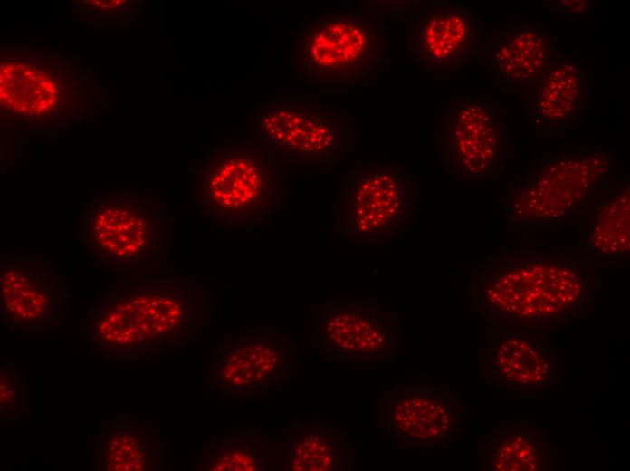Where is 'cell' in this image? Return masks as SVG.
Returning a JSON list of instances; mask_svg holds the SVG:
<instances>
[{
	"instance_id": "1",
	"label": "cell",
	"mask_w": 630,
	"mask_h": 471,
	"mask_svg": "<svg viewBox=\"0 0 630 471\" xmlns=\"http://www.w3.org/2000/svg\"><path fill=\"white\" fill-rule=\"evenodd\" d=\"M281 159L253 140L214 146L197 173L198 205L215 226L244 229L275 217L285 197Z\"/></svg>"
},
{
	"instance_id": "13",
	"label": "cell",
	"mask_w": 630,
	"mask_h": 471,
	"mask_svg": "<svg viewBox=\"0 0 630 471\" xmlns=\"http://www.w3.org/2000/svg\"><path fill=\"white\" fill-rule=\"evenodd\" d=\"M489 72L503 89L535 84L556 61L563 58L550 34L540 25H501L492 35Z\"/></svg>"
},
{
	"instance_id": "11",
	"label": "cell",
	"mask_w": 630,
	"mask_h": 471,
	"mask_svg": "<svg viewBox=\"0 0 630 471\" xmlns=\"http://www.w3.org/2000/svg\"><path fill=\"white\" fill-rule=\"evenodd\" d=\"M285 337L253 331L224 341L215 359L217 387L235 395H256L274 387L286 373Z\"/></svg>"
},
{
	"instance_id": "18",
	"label": "cell",
	"mask_w": 630,
	"mask_h": 471,
	"mask_svg": "<svg viewBox=\"0 0 630 471\" xmlns=\"http://www.w3.org/2000/svg\"><path fill=\"white\" fill-rule=\"evenodd\" d=\"M588 243L598 255L623 257L629 253V185L595 208L587 231Z\"/></svg>"
},
{
	"instance_id": "12",
	"label": "cell",
	"mask_w": 630,
	"mask_h": 471,
	"mask_svg": "<svg viewBox=\"0 0 630 471\" xmlns=\"http://www.w3.org/2000/svg\"><path fill=\"white\" fill-rule=\"evenodd\" d=\"M315 324L321 344L348 359L377 356L396 336L392 315L362 303H333L319 311Z\"/></svg>"
},
{
	"instance_id": "21",
	"label": "cell",
	"mask_w": 630,
	"mask_h": 471,
	"mask_svg": "<svg viewBox=\"0 0 630 471\" xmlns=\"http://www.w3.org/2000/svg\"><path fill=\"white\" fill-rule=\"evenodd\" d=\"M555 8L558 11L583 14L587 11L588 4L586 1H556Z\"/></svg>"
},
{
	"instance_id": "2",
	"label": "cell",
	"mask_w": 630,
	"mask_h": 471,
	"mask_svg": "<svg viewBox=\"0 0 630 471\" xmlns=\"http://www.w3.org/2000/svg\"><path fill=\"white\" fill-rule=\"evenodd\" d=\"M289 45L295 73L319 89H345L370 81L387 56L382 31L366 8L307 17Z\"/></svg>"
},
{
	"instance_id": "20",
	"label": "cell",
	"mask_w": 630,
	"mask_h": 471,
	"mask_svg": "<svg viewBox=\"0 0 630 471\" xmlns=\"http://www.w3.org/2000/svg\"><path fill=\"white\" fill-rule=\"evenodd\" d=\"M337 463L334 446L319 435H306L292 445L289 467L294 471L333 470Z\"/></svg>"
},
{
	"instance_id": "3",
	"label": "cell",
	"mask_w": 630,
	"mask_h": 471,
	"mask_svg": "<svg viewBox=\"0 0 630 471\" xmlns=\"http://www.w3.org/2000/svg\"><path fill=\"white\" fill-rule=\"evenodd\" d=\"M587 284L571 257L543 252L493 257L479 296L485 307L518 320L554 321L583 303Z\"/></svg>"
},
{
	"instance_id": "19",
	"label": "cell",
	"mask_w": 630,
	"mask_h": 471,
	"mask_svg": "<svg viewBox=\"0 0 630 471\" xmlns=\"http://www.w3.org/2000/svg\"><path fill=\"white\" fill-rule=\"evenodd\" d=\"M259 446L247 439L221 440L209 453L204 469L211 471H254L261 466Z\"/></svg>"
},
{
	"instance_id": "5",
	"label": "cell",
	"mask_w": 630,
	"mask_h": 471,
	"mask_svg": "<svg viewBox=\"0 0 630 471\" xmlns=\"http://www.w3.org/2000/svg\"><path fill=\"white\" fill-rule=\"evenodd\" d=\"M415 213V181L402 165L358 164L344 175L338 195L337 225L347 242H393L411 227Z\"/></svg>"
},
{
	"instance_id": "9",
	"label": "cell",
	"mask_w": 630,
	"mask_h": 471,
	"mask_svg": "<svg viewBox=\"0 0 630 471\" xmlns=\"http://www.w3.org/2000/svg\"><path fill=\"white\" fill-rule=\"evenodd\" d=\"M430 5L409 18L407 57L423 72L455 75L477 59L480 17L465 6Z\"/></svg>"
},
{
	"instance_id": "15",
	"label": "cell",
	"mask_w": 630,
	"mask_h": 471,
	"mask_svg": "<svg viewBox=\"0 0 630 471\" xmlns=\"http://www.w3.org/2000/svg\"><path fill=\"white\" fill-rule=\"evenodd\" d=\"M0 284L4 313L13 322L37 323L51 315L54 297L39 266L11 262L2 270Z\"/></svg>"
},
{
	"instance_id": "7",
	"label": "cell",
	"mask_w": 630,
	"mask_h": 471,
	"mask_svg": "<svg viewBox=\"0 0 630 471\" xmlns=\"http://www.w3.org/2000/svg\"><path fill=\"white\" fill-rule=\"evenodd\" d=\"M438 157L454 175L498 176L510 153V135L499 108L482 98H454L444 107L438 127Z\"/></svg>"
},
{
	"instance_id": "10",
	"label": "cell",
	"mask_w": 630,
	"mask_h": 471,
	"mask_svg": "<svg viewBox=\"0 0 630 471\" xmlns=\"http://www.w3.org/2000/svg\"><path fill=\"white\" fill-rule=\"evenodd\" d=\"M183 284H161L134 293L98 315V335L119 343L160 341L189 324L191 301Z\"/></svg>"
},
{
	"instance_id": "4",
	"label": "cell",
	"mask_w": 630,
	"mask_h": 471,
	"mask_svg": "<svg viewBox=\"0 0 630 471\" xmlns=\"http://www.w3.org/2000/svg\"><path fill=\"white\" fill-rule=\"evenodd\" d=\"M606 149L562 150L533 163L511 185L504 210L512 226H549L562 220L611 174Z\"/></svg>"
},
{
	"instance_id": "17",
	"label": "cell",
	"mask_w": 630,
	"mask_h": 471,
	"mask_svg": "<svg viewBox=\"0 0 630 471\" xmlns=\"http://www.w3.org/2000/svg\"><path fill=\"white\" fill-rule=\"evenodd\" d=\"M57 90L51 78L22 62L2 64L1 104L18 113L39 115L57 103Z\"/></svg>"
},
{
	"instance_id": "6",
	"label": "cell",
	"mask_w": 630,
	"mask_h": 471,
	"mask_svg": "<svg viewBox=\"0 0 630 471\" xmlns=\"http://www.w3.org/2000/svg\"><path fill=\"white\" fill-rule=\"evenodd\" d=\"M354 133L344 111L301 97L264 101L249 123L252 140L267 147L283 161L305 164L339 162Z\"/></svg>"
},
{
	"instance_id": "16",
	"label": "cell",
	"mask_w": 630,
	"mask_h": 471,
	"mask_svg": "<svg viewBox=\"0 0 630 471\" xmlns=\"http://www.w3.org/2000/svg\"><path fill=\"white\" fill-rule=\"evenodd\" d=\"M389 418L400 437L414 441L442 436L451 420L446 404L421 390L401 394L392 405Z\"/></svg>"
},
{
	"instance_id": "8",
	"label": "cell",
	"mask_w": 630,
	"mask_h": 471,
	"mask_svg": "<svg viewBox=\"0 0 630 471\" xmlns=\"http://www.w3.org/2000/svg\"><path fill=\"white\" fill-rule=\"evenodd\" d=\"M82 243L105 264H130L167 250L163 215L149 198H100L87 207L81 221Z\"/></svg>"
},
{
	"instance_id": "14",
	"label": "cell",
	"mask_w": 630,
	"mask_h": 471,
	"mask_svg": "<svg viewBox=\"0 0 630 471\" xmlns=\"http://www.w3.org/2000/svg\"><path fill=\"white\" fill-rule=\"evenodd\" d=\"M587 98V73L577 60L553 62L534 84L531 117L534 130L549 132L571 126L582 113Z\"/></svg>"
}]
</instances>
